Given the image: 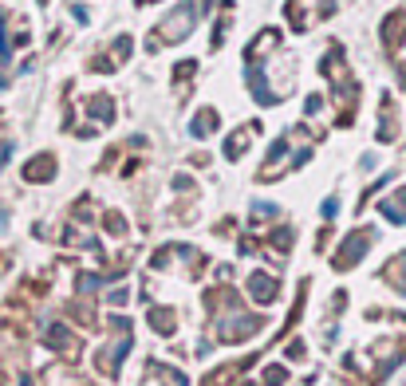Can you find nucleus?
I'll return each instance as SVG.
<instances>
[{"mask_svg":"<svg viewBox=\"0 0 406 386\" xmlns=\"http://www.w3.org/2000/svg\"><path fill=\"white\" fill-rule=\"evenodd\" d=\"M51 169H56V158H51V154H40V158H32V162H28L24 178L28 181H48Z\"/></svg>","mask_w":406,"mask_h":386,"instance_id":"obj_4","label":"nucleus"},{"mask_svg":"<svg viewBox=\"0 0 406 386\" xmlns=\"http://www.w3.org/2000/svg\"><path fill=\"white\" fill-rule=\"evenodd\" d=\"M382 213H387L391 221H406V190L394 193L391 201H382Z\"/></svg>","mask_w":406,"mask_h":386,"instance_id":"obj_7","label":"nucleus"},{"mask_svg":"<svg viewBox=\"0 0 406 386\" xmlns=\"http://www.w3.org/2000/svg\"><path fill=\"white\" fill-rule=\"evenodd\" d=\"M194 24H197V0H185L182 8L170 12V20H162V24L154 28V36H150L146 44H178V40H185L194 32Z\"/></svg>","mask_w":406,"mask_h":386,"instance_id":"obj_1","label":"nucleus"},{"mask_svg":"<svg viewBox=\"0 0 406 386\" xmlns=\"http://www.w3.org/2000/svg\"><path fill=\"white\" fill-rule=\"evenodd\" d=\"M371 241H375V233L371 229H359V233H351V241L344 244V249H339V253H335V268H351L359 260V256L367 253L371 249Z\"/></svg>","mask_w":406,"mask_h":386,"instance_id":"obj_2","label":"nucleus"},{"mask_svg":"<svg viewBox=\"0 0 406 386\" xmlns=\"http://www.w3.org/2000/svg\"><path fill=\"white\" fill-rule=\"evenodd\" d=\"M241 150H248V134L237 131L233 138H229V146H225V158H241Z\"/></svg>","mask_w":406,"mask_h":386,"instance_id":"obj_9","label":"nucleus"},{"mask_svg":"<svg viewBox=\"0 0 406 386\" xmlns=\"http://www.w3.org/2000/svg\"><path fill=\"white\" fill-rule=\"evenodd\" d=\"M146 386H185V378L182 374H174V371H166V367H150L146 371Z\"/></svg>","mask_w":406,"mask_h":386,"instance_id":"obj_5","label":"nucleus"},{"mask_svg":"<svg viewBox=\"0 0 406 386\" xmlns=\"http://www.w3.org/2000/svg\"><path fill=\"white\" fill-rule=\"evenodd\" d=\"M210 131H217V110H201L194 119V126H189V134H194V138H205Z\"/></svg>","mask_w":406,"mask_h":386,"instance_id":"obj_6","label":"nucleus"},{"mask_svg":"<svg viewBox=\"0 0 406 386\" xmlns=\"http://www.w3.org/2000/svg\"><path fill=\"white\" fill-rule=\"evenodd\" d=\"M391 280H394V284H398V288L406 292V253H403V256H398V260L391 265Z\"/></svg>","mask_w":406,"mask_h":386,"instance_id":"obj_10","label":"nucleus"},{"mask_svg":"<svg viewBox=\"0 0 406 386\" xmlns=\"http://www.w3.org/2000/svg\"><path fill=\"white\" fill-rule=\"evenodd\" d=\"M248 288H253V296H257L260 303L272 300V280H269V276H260V272H257V276L248 280Z\"/></svg>","mask_w":406,"mask_h":386,"instance_id":"obj_8","label":"nucleus"},{"mask_svg":"<svg viewBox=\"0 0 406 386\" xmlns=\"http://www.w3.org/2000/svg\"><path fill=\"white\" fill-rule=\"evenodd\" d=\"M398 40H406V12H391V20L382 24V44L398 48Z\"/></svg>","mask_w":406,"mask_h":386,"instance_id":"obj_3","label":"nucleus"}]
</instances>
